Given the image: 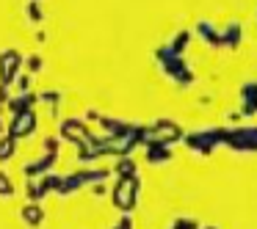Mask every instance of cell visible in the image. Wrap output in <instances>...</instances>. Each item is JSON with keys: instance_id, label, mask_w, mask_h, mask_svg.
<instances>
[{"instance_id": "cell-1", "label": "cell", "mask_w": 257, "mask_h": 229, "mask_svg": "<svg viewBox=\"0 0 257 229\" xmlns=\"http://www.w3.org/2000/svg\"><path fill=\"white\" fill-rule=\"evenodd\" d=\"M136 193H139V182H136L133 177L122 179V182L116 185V190H113V204H116L119 210H130V207L136 204Z\"/></svg>"}, {"instance_id": "cell-3", "label": "cell", "mask_w": 257, "mask_h": 229, "mask_svg": "<svg viewBox=\"0 0 257 229\" xmlns=\"http://www.w3.org/2000/svg\"><path fill=\"white\" fill-rule=\"evenodd\" d=\"M116 229H133V226H130V221H127V218H124V221L122 223H119V226Z\"/></svg>"}, {"instance_id": "cell-2", "label": "cell", "mask_w": 257, "mask_h": 229, "mask_svg": "<svg viewBox=\"0 0 257 229\" xmlns=\"http://www.w3.org/2000/svg\"><path fill=\"white\" fill-rule=\"evenodd\" d=\"M25 218H28V221H34V223H39V221H42V210L28 207V210H25Z\"/></svg>"}]
</instances>
